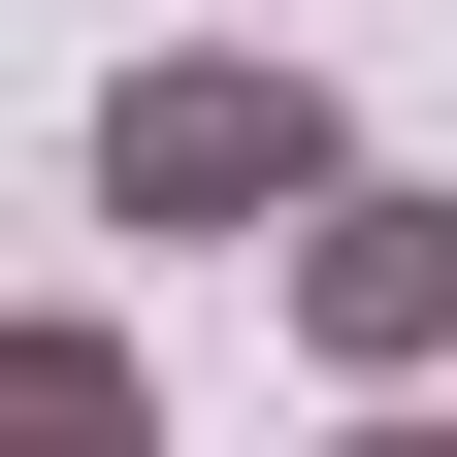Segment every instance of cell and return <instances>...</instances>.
Instances as JSON below:
<instances>
[{
	"label": "cell",
	"instance_id": "6da1fadb",
	"mask_svg": "<svg viewBox=\"0 0 457 457\" xmlns=\"http://www.w3.org/2000/svg\"><path fill=\"white\" fill-rule=\"evenodd\" d=\"M98 228H163V262H228V228H262V262H295L327 196H360V98L295 66V33H163V66H98Z\"/></svg>",
	"mask_w": 457,
	"mask_h": 457
},
{
	"label": "cell",
	"instance_id": "7a4b0ae2",
	"mask_svg": "<svg viewBox=\"0 0 457 457\" xmlns=\"http://www.w3.org/2000/svg\"><path fill=\"white\" fill-rule=\"evenodd\" d=\"M262 295H295V360H327V392H457V196H425V163H360Z\"/></svg>",
	"mask_w": 457,
	"mask_h": 457
},
{
	"label": "cell",
	"instance_id": "277c9868",
	"mask_svg": "<svg viewBox=\"0 0 457 457\" xmlns=\"http://www.w3.org/2000/svg\"><path fill=\"white\" fill-rule=\"evenodd\" d=\"M327 457H457V392H360V425H327Z\"/></svg>",
	"mask_w": 457,
	"mask_h": 457
},
{
	"label": "cell",
	"instance_id": "3957f363",
	"mask_svg": "<svg viewBox=\"0 0 457 457\" xmlns=\"http://www.w3.org/2000/svg\"><path fill=\"white\" fill-rule=\"evenodd\" d=\"M0 457H163V360L98 295H33V360H0Z\"/></svg>",
	"mask_w": 457,
	"mask_h": 457
}]
</instances>
